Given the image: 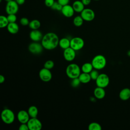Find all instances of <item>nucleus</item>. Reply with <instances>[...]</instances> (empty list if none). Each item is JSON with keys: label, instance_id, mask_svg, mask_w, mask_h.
Segmentation results:
<instances>
[{"label": "nucleus", "instance_id": "nucleus-13", "mask_svg": "<svg viewBox=\"0 0 130 130\" xmlns=\"http://www.w3.org/2000/svg\"><path fill=\"white\" fill-rule=\"evenodd\" d=\"M30 116L27 112L23 110H20L17 114V118L18 121L20 123H27L29 119H30Z\"/></svg>", "mask_w": 130, "mask_h": 130}, {"label": "nucleus", "instance_id": "nucleus-6", "mask_svg": "<svg viewBox=\"0 0 130 130\" xmlns=\"http://www.w3.org/2000/svg\"><path fill=\"white\" fill-rule=\"evenodd\" d=\"M95 81L96 86L102 88H105L108 86L110 82L109 77L105 73L99 74L98 77Z\"/></svg>", "mask_w": 130, "mask_h": 130}, {"label": "nucleus", "instance_id": "nucleus-22", "mask_svg": "<svg viewBox=\"0 0 130 130\" xmlns=\"http://www.w3.org/2000/svg\"><path fill=\"white\" fill-rule=\"evenodd\" d=\"M93 69L91 62H85L83 63L81 68L82 72L86 73H90Z\"/></svg>", "mask_w": 130, "mask_h": 130}, {"label": "nucleus", "instance_id": "nucleus-15", "mask_svg": "<svg viewBox=\"0 0 130 130\" xmlns=\"http://www.w3.org/2000/svg\"><path fill=\"white\" fill-rule=\"evenodd\" d=\"M43 35L41 31L39 29L31 30L29 33V38L33 42H39L41 41Z\"/></svg>", "mask_w": 130, "mask_h": 130}, {"label": "nucleus", "instance_id": "nucleus-7", "mask_svg": "<svg viewBox=\"0 0 130 130\" xmlns=\"http://www.w3.org/2000/svg\"><path fill=\"white\" fill-rule=\"evenodd\" d=\"M19 10V5L15 1L11 0L7 3L6 12L7 14H16Z\"/></svg>", "mask_w": 130, "mask_h": 130}, {"label": "nucleus", "instance_id": "nucleus-19", "mask_svg": "<svg viewBox=\"0 0 130 130\" xmlns=\"http://www.w3.org/2000/svg\"><path fill=\"white\" fill-rule=\"evenodd\" d=\"M8 31L11 34H16L19 31V26L16 22L9 23L7 26Z\"/></svg>", "mask_w": 130, "mask_h": 130}, {"label": "nucleus", "instance_id": "nucleus-39", "mask_svg": "<svg viewBox=\"0 0 130 130\" xmlns=\"http://www.w3.org/2000/svg\"><path fill=\"white\" fill-rule=\"evenodd\" d=\"M5 78L4 76L1 75H0V83H3L5 82Z\"/></svg>", "mask_w": 130, "mask_h": 130}, {"label": "nucleus", "instance_id": "nucleus-29", "mask_svg": "<svg viewBox=\"0 0 130 130\" xmlns=\"http://www.w3.org/2000/svg\"><path fill=\"white\" fill-rule=\"evenodd\" d=\"M62 7L63 6L61 4H60L58 2H55L53 5L51 6V8L53 10L61 11Z\"/></svg>", "mask_w": 130, "mask_h": 130}, {"label": "nucleus", "instance_id": "nucleus-17", "mask_svg": "<svg viewBox=\"0 0 130 130\" xmlns=\"http://www.w3.org/2000/svg\"><path fill=\"white\" fill-rule=\"evenodd\" d=\"M84 5L81 2V1L77 0L73 2L72 7L75 12L81 13L84 9Z\"/></svg>", "mask_w": 130, "mask_h": 130}, {"label": "nucleus", "instance_id": "nucleus-10", "mask_svg": "<svg viewBox=\"0 0 130 130\" xmlns=\"http://www.w3.org/2000/svg\"><path fill=\"white\" fill-rule=\"evenodd\" d=\"M43 47L41 43L37 42L31 43L28 47L29 51L33 54H39L42 53L43 50Z\"/></svg>", "mask_w": 130, "mask_h": 130}, {"label": "nucleus", "instance_id": "nucleus-21", "mask_svg": "<svg viewBox=\"0 0 130 130\" xmlns=\"http://www.w3.org/2000/svg\"><path fill=\"white\" fill-rule=\"evenodd\" d=\"M58 46L63 50L70 47V40L67 38H62L59 39Z\"/></svg>", "mask_w": 130, "mask_h": 130}, {"label": "nucleus", "instance_id": "nucleus-33", "mask_svg": "<svg viewBox=\"0 0 130 130\" xmlns=\"http://www.w3.org/2000/svg\"><path fill=\"white\" fill-rule=\"evenodd\" d=\"M19 22L21 25H22V26H27V25H28L30 21H29L28 19L26 17H22L20 19Z\"/></svg>", "mask_w": 130, "mask_h": 130}, {"label": "nucleus", "instance_id": "nucleus-4", "mask_svg": "<svg viewBox=\"0 0 130 130\" xmlns=\"http://www.w3.org/2000/svg\"><path fill=\"white\" fill-rule=\"evenodd\" d=\"M1 117L2 121L7 124L12 123L15 120L14 113L10 109L5 108L1 112Z\"/></svg>", "mask_w": 130, "mask_h": 130}, {"label": "nucleus", "instance_id": "nucleus-41", "mask_svg": "<svg viewBox=\"0 0 130 130\" xmlns=\"http://www.w3.org/2000/svg\"><path fill=\"white\" fill-rule=\"evenodd\" d=\"M5 1H6L7 2H9V1H11V0H5Z\"/></svg>", "mask_w": 130, "mask_h": 130}, {"label": "nucleus", "instance_id": "nucleus-11", "mask_svg": "<svg viewBox=\"0 0 130 130\" xmlns=\"http://www.w3.org/2000/svg\"><path fill=\"white\" fill-rule=\"evenodd\" d=\"M80 15L83 20L86 21H91L95 18L94 12L89 8H84L80 13Z\"/></svg>", "mask_w": 130, "mask_h": 130}, {"label": "nucleus", "instance_id": "nucleus-23", "mask_svg": "<svg viewBox=\"0 0 130 130\" xmlns=\"http://www.w3.org/2000/svg\"><path fill=\"white\" fill-rule=\"evenodd\" d=\"M27 112L30 118L37 117L38 114V108L35 106H30L27 110Z\"/></svg>", "mask_w": 130, "mask_h": 130}, {"label": "nucleus", "instance_id": "nucleus-2", "mask_svg": "<svg viewBox=\"0 0 130 130\" xmlns=\"http://www.w3.org/2000/svg\"><path fill=\"white\" fill-rule=\"evenodd\" d=\"M81 69L80 67L75 63L69 64L66 69L67 76L71 79L78 78L81 74Z\"/></svg>", "mask_w": 130, "mask_h": 130}, {"label": "nucleus", "instance_id": "nucleus-30", "mask_svg": "<svg viewBox=\"0 0 130 130\" xmlns=\"http://www.w3.org/2000/svg\"><path fill=\"white\" fill-rule=\"evenodd\" d=\"M89 74L91 77V80H95L97 79V78L98 77L100 74L99 73V72L97 70L94 69L91 71V72L89 73Z\"/></svg>", "mask_w": 130, "mask_h": 130}, {"label": "nucleus", "instance_id": "nucleus-27", "mask_svg": "<svg viewBox=\"0 0 130 130\" xmlns=\"http://www.w3.org/2000/svg\"><path fill=\"white\" fill-rule=\"evenodd\" d=\"M88 129L89 130H101L102 126L99 123L92 122L88 125Z\"/></svg>", "mask_w": 130, "mask_h": 130}, {"label": "nucleus", "instance_id": "nucleus-42", "mask_svg": "<svg viewBox=\"0 0 130 130\" xmlns=\"http://www.w3.org/2000/svg\"><path fill=\"white\" fill-rule=\"evenodd\" d=\"M93 1H100V0H93Z\"/></svg>", "mask_w": 130, "mask_h": 130}, {"label": "nucleus", "instance_id": "nucleus-5", "mask_svg": "<svg viewBox=\"0 0 130 130\" xmlns=\"http://www.w3.org/2000/svg\"><path fill=\"white\" fill-rule=\"evenodd\" d=\"M84 46L83 39L79 37H74L70 40V47L75 51L80 50Z\"/></svg>", "mask_w": 130, "mask_h": 130}, {"label": "nucleus", "instance_id": "nucleus-8", "mask_svg": "<svg viewBox=\"0 0 130 130\" xmlns=\"http://www.w3.org/2000/svg\"><path fill=\"white\" fill-rule=\"evenodd\" d=\"M29 130H40L42 128V123L37 117L30 118L27 122Z\"/></svg>", "mask_w": 130, "mask_h": 130}, {"label": "nucleus", "instance_id": "nucleus-38", "mask_svg": "<svg viewBox=\"0 0 130 130\" xmlns=\"http://www.w3.org/2000/svg\"><path fill=\"white\" fill-rule=\"evenodd\" d=\"M19 5H22L24 4L25 0H15Z\"/></svg>", "mask_w": 130, "mask_h": 130}, {"label": "nucleus", "instance_id": "nucleus-1", "mask_svg": "<svg viewBox=\"0 0 130 130\" xmlns=\"http://www.w3.org/2000/svg\"><path fill=\"white\" fill-rule=\"evenodd\" d=\"M59 40L58 37L55 33L49 32L43 36L41 43L44 49L51 50L58 46Z\"/></svg>", "mask_w": 130, "mask_h": 130}, {"label": "nucleus", "instance_id": "nucleus-32", "mask_svg": "<svg viewBox=\"0 0 130 130\" xmlns=\"http://www.w3.org/2000/svg\"><path fill=\"white\" fill-rule=\"evenodd\" d=\"M7 17L9 23L16 22L17 20V16L16 14H8V16Z\"/></svg>", "mask_w": 130, "mask_h": 130}, {"label": "nucleus", "instance_id": "nucleus-14", "mask_svg": "<svg viewBox=\"0 0 130 130\" xmlns=\"http://www.w3.org/2000/svg\"><path fill=\"white\" fill-rule=\"evenodd\" d=\"M62 14L66 17L70 18L72 17L75 13V11L72 7L69 4L63 6L61 10Z\"/></svg>", "mask_w": 130, "mask_h": 130}, {"label": "nucleus", "instance_id": "nucleus-25", "mask_svg": "<svg viewBox=\"0 0 130 130\" xmlns=\"http://www.w3.org/2000/svg\"><path fill=\"white\" fill-rule=\"evenodd\" d=\"M84 21V20L81 16V15H78L74 18L73 22L75 26L77 27H80L83 24Z\"/></svg>", "mask_w": 130, "mask_h": 130}, {"label": "nucleus", "instance_id": "nucleus-12", "mask_svg": "<svg viewBox=\"0 0 130 130\" xmlns=\"http://www.w3.org/2000/svg\"><path fill=\"white\" fill-rule=\"evenodd\" d=\"M76 51L71 47L63 50V56L67 61H72L76 57Z\"/></svg>", "mask_w": 130, "mask_h": 130}, {"label": "nucleus", "instance_id": "nucleus-18", "mask_svg": "<svg viewBox=\"0 0 130 130\" xmlns=\"http://www.w3.org/2000/svg\"><path fill=\"white\" fill-rule=\"evenodd\" d=\"M119 98L122 101H126L130 98V89L124 88L122 89L119 94Z\"/></svg>", "mask_w": 130, "mask_h": 130}, {"label": "nucleus", "instance_id": "nucleus-16", "mask_svg": "<svg viewBox=\"0 0 130 130\" xmlns=\"http://www.w3.org/2000/svg\"><path fill=\"white\" fill-rule=\"evenodd\" d=\"M93 94L94 98L96 99L101 100L104 98L106 95V91L104 88L97 86L93 91Z\"/></svg>", "mask_w": 130, "mask_h": 130}, {"label": "nucleus", "instance_id": "nucleus-31", "mask_svg": "<svg viewBox=\"0 0 130 130\" xmlns=\"http://www.w3.org/2000/svg\"><path fill=\"white\" fill-rule=\"evenodd\" d=\"M80 83H81L78 77L72 79L71 82V84L72 86L73 87H75V88L79 86V85L80 84Z\"/></svg>", "mask_w": 130, "mask_h": 130}, {"label": "nucleus", "instance_id": "nucleus-3", "mask_svg": "<svg viewBox=\"0 0 130 130\" xmlns=\"http://www.w3.org/2000/svg\"><path fill=\"white\" fill-rule=\"evenodd\" d=\"M91 63L94 69H96L97 70H102L106 66V58L103 55H96L92 58Z\"/></svg>", "mask_w": 130, "mask_h": 130}, {"label": "nucleus", "instance_id": "nucleus-9", "mask_svg": "<svg viewBox=\"0 0 130 130\" xmlns=\"http://www.w3.org/2000/svg\"><path fill=\"white\" fill-rule=\"evenodd\" d=\"M40 79L43 82H48L50 81L52 78V75L50 70L43 68L40 70L39 73Z\"/></svg>", "mask_w": 130, "mask_h": 130}, {"label": "nucleus", "instance_id": "nucleus-40", "mask_svg": "<svg viewBox=\"0 0 130 130\" xmlns=\"http://www.w3.org/2000/svg\"><path fill=\"white\" fill-rule=\"evenodd\" d=\"M127 55H128L129 56H130V50L127 52Z\"/></svg>", "mask_w": 130, "mask_h": 130}, {"label": "nucleus", "instance_id": "nucleus-20", "mask_svg": "<svg viewBox=\"0 0 130 130\" xmlns=\"http://www.w3.org/2000/svg\"><path fill=\"white\" fill-rule=\"evenodd\" d=\"M78 78L81 83L83 84L88 83L91 80L89 73H83V72H82V73H81Z\"/></svg>", "mask_w": 130, "mask_h": 130}, {"label": "nucleus", "instance_id": "nucleus-37", "mask_svg": "<svg viewBox=\"0 0 130 130\" xmlns=\"http://www.w3.org/2000/svg\"><path fill=\"white\" fill-rule=\"evenodd\" d=\"M91 0H81V2L84 5V6H87L91 3Z\"/></svg>", "mask_w": 130, "mask_h": 130}, {"label": "nucleus", "instance_id": "nucleus-24", "mask_svg": "<svg viewBox=\"0 0 130 130\" xmlns=\"http://www.w3.org/2000/svg\"><path fill=\"white\" fill-rule=\"evenodd\" d=\"M28 26L31 30L38 29L41 26V22L37 19H34L29 22Z\"/></svg>", "mask_w": 130, "mask_h": 130}, {"label": "nucleus", "instance_id": "nucleus-28", "mask_svg": "<svg viewBox=\"0 0 130 130\" xmlns=\"http://www.w3.org/2000/svg\"><path fill=\"white\" fill-rule=\"evenodd\" d=\"M54 66V63L52 60H47L44 64V68L49 70L52 69Z\"/></svg>", "mask_w": 130, "mask_h": 130}, {"label": "nucleus", "instance_id": "nucleus-34", "mask_svg": "<svg viewBox=\"0 0 130 130\" xmlns=\"http://www.w3.org/2000/svg\"><path fill=\"white\" fill-rule=\"evenodd\" d=\"M54 2H55L54 0H45L44 1V3L46 6L49 8L51 7V6L53 5Z\"/></svg>", "mask_w": 130, "mask_h": 130}, {"label": "nucleus", "instance_id": "nucleus-35", "mask_svg": "<svg viewBox=\"0 0 130 130\" xmlns=\"http://www.w3.org/2000/svg\"><path fill=\"white\" fill-rule=\"evenodd\" d=\"M19 130H28V127L27 123H21L19 126Z\"/></svg>", "mask_w": 130, "mask_h": 130}, {"label": "nucleus", "instance_id": "nucleus-26", "mask_svg": "<svg viewBox=\"0 0 130 130\" xmlns=\"http://www.w3.org/2000/svg\"><path fill=\"white\" fill-rule=\"evenodd\" d=\"M9 22L8 20L7 17L1 15L0 16V27L1 28H4L8 26Z\"/></svg>", "mask_w": 130, "mask_h": 130}, {"label": "nucleus", "instance_id": "nucleus-36", "mask_svg": "<svg viewBox=\"0 0 130 130\" xmlns=\"http://www.w3.org/2000/svg\"><path fill=\"white\" fill-rule=\"evenodd\" d=\"M70 0H57V2L62 6L69 4Z\"/></svg>", "mask_w": 130, "mask_h": 130}]
</instances>
